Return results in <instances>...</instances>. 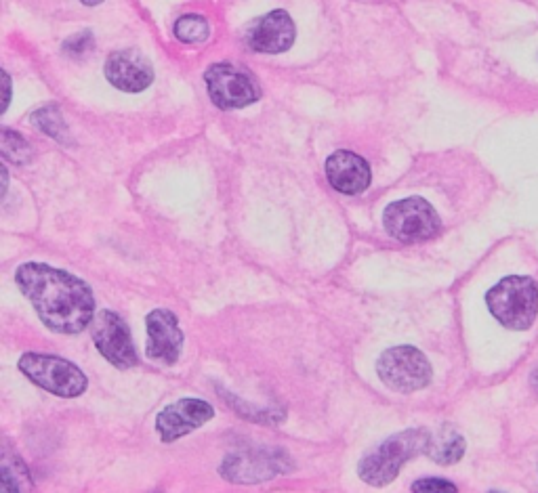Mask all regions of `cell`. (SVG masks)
<instances>
[{
  "label": "cell",
  "mask_w": 538,
  "mask_h": 493,
  "mask_svg": "<svg viewBox=\"0 0 538 493\" xmlns=\"http://www.w3.org/2000/svg\"><path fill=\"white\" fill-rule=\"evenodd\" d=\"M15 282L51 332L80 334L93 324V292L76 275L45 263H26L17 269Z\"/></svg>",
  "instance_id": "cell-1"
},
{
  "label": "cell",
  "mask_w": 538,
  "mask_h": 493,
  "mask_svg": "<svg viewBox=\"0 0 538 493\" xmlns=\"http://www.w3.org/2000/svg\"><path fill=\"white\" fill-rule=\"evenodd\" d=\"M429 433L423 428H408L379 443L360 460L358 475L370 487H385L398 479L404 464L427 452Z\"/></svg>",
  "instance_id": "cell-2"
},
{
  "label": "cell",
  "mask_w": 538,
  "mask_h": 493,
  "mask_svg": "<svg viewBox=\"0 0 538 493\" xmlns=\"http://www.w3.org/2000/svg\"><path fill=\"white\" fill-rule=\"evenodd\" d=\"M486 305L507 330H528L538 313V286L530 277L509 275L488 290Z\"/></svg>",
  "instance_id": "cell-3"
},
{
  "label": "cell",
  "mask_w": 538,
  "mask_h": 493,
  "mask_svg": "<svg viewBox=\"0 0 538 493\" xmlns=\"http://www.w3.org/2000/svg\"><path fill=\"white\" fill-rule=\"evenodd\" d=\"M17 368L36 387L45 389L57 397L74 399L89 387V378L76 363L47 353H24L17 361Z\"/></svg>",
  "instance_id": "cell-4"
},
{
  "label": "cell",
  "mask_w": 538,
  "mask_h": 493,
  "mask_svg": "<svg viewBox=\"0 0 538 493\" xmlns=\"http://www.w3.org/2000/svg\"><path fill=\"white\" fill-rule=\"evenodd\" d=\"M383 225L391 238L402 244L427 242L442 229L436 208L423 198L391 202L383 212Z\"/></svg>",
  "instance_id": "cell-5"
},
{
  "label": "cell",
  "mask_w": 538,
  "mask_h": 493,
  "mask_svg": "<svg viewBox=\"0 0 538 493\" xmlns=\"http://www.w3.org/2000/svg\"><path fill=\"white\" fill-rule=\"evenodd\" d=\"M377 374L387 389L396 393H417L431 382V363L410 345L387 349L377 361Z\"/></svg>",
  "instance_id": "cell-6"
},
{
  "label": "cell",
  "mask_w": 538,
  "mask_h": 493,
  "mask_svg": "<svg viewBox=\"0 0 538 493\" xmlns=\"http://www.w3.org/2000/svg\"><path fill=\"white\" fill-rule=\"evenodd\" d=\"M206 91L221 110H240L261 99L257 78L242 66L234 63H213L204 72Z\"/></svg>",
  "instance_id": "cell-7"
},
{
  "label": "cell",
  "mask_w": 538,
  "mask_h": 493,
  "mask_svg": "<svg viewBox=\"0 0 538 493\" xmlns=\"http://www.w3.org/2000/svg\"><path fill=\"white\" fill-rule=\"evenodd\" d=\"M93 342L97 351L106 357L114 368L131 370L139 359L131 338L129 324L114 311H101L93 319Z\"/></svg>",
  "instance_id": "cell-8"
},
{
  "label": "cell",
  "mask_w": 538,
  "mask_h": 493,
  "mask_svg": "<svg viewBox=\"0 0 538 493\" xmlns=\"http://www.w3.org/2000/svg\"><path fill=\"white\" fill-rule=\"evenodd\" d=\"M213 416L215 410L211 403L202 399H179L158 414L156 431L164 443H173L211 422Z\"/></svg>",
  "instance_id": "cell-9"
},
{
  "label": "cell",
  "mask_w": 538,
  "mask_h": 493,
  "mask_svg": "<svg viewBox=\"0 0 538 493\" xmlns=\"http://www.w3.org/2000/svg\"><path fill=\"white\" fill-rule=\"evenodd\" d=\"M280 473H288V456L272 454L269 449L232 454L221 466V475L232 483H259Z\"/></svg>",
  "instance_id": "cell-10"
},
{
  "label": "cell",
  "mask_w": 538,
  "mask_h": 493,
  "mask_svg": "<svg viewBox=\"0 0 538 493\" xmlns=\"http://www.w3.org/2000/svg\"><path fill=\"white\" fill-rule=\"evenodd\" d=\"M297 28L293 17L282 9H276L267 15L255 19L246 28V45L257 53H286L295 45Z\"/></svg>",
  "instance_id": "cell-11"
},
{
  "label": "cell",
  "mask_w": 538,
  "mask_h": 493,
  "mask_svg": "<svg viewBox=\"0 0 538 493\" xmlns=\"http://www.w3.org/2000/svg\"><path fill=\"white\" fill-rule=\"evenodd\" d=\"M148 347L146 353L150 359H156L164 366H175L183 351V332L179 328V319L173 311L156 309L148 315Z\"/></svg>",
  "instance_id": "cell-12"
},
{
  "label": "cell",
  "mask_w": 538,
  "mask_h": 493,
  "mask_svg": "<svg viewBox=\"0 0 538 493\" xmlns=\"http://www.w3.org/2000/svg\"><path fill=\"white\" fill-rule=\"evenodd\" d=\"M106 78L122 93H141L154 82V68L139 51L124 49L108 57Z\"/></svg>",
  "instance_id": "cell-13"
},
{
  "label": "cell",
  "mask_w": 538,
  "mask_h": 493,
  "mask_svg": "<svg viewBox=\"0 0 538 493\" xmlns=\"http://www.w3.org/2000/svg\"><path fill=\"white\" fill-rule=\"evenodd\" d=\"M326 177L328 183L345 196L362 194L372 181L368 162L354 152H347V149H341L326 160Z\"/></svg>",
  "instance_id": "cell-14"
},
{
  "label": "cell",
  "mask_w": 538,
  "mask_h": 493,
  "mask_svg": "<svg viewBox=\"0 0 538 493\" xmlns=\"http://www.w3.org/2000/svg\"><path fill=\"white\" fill-rule=\"evenodd\" d=\"M425 454L442 466L457 464L465 454V439L452 426H442L436 435L429 437Z\"/></svg>",
  "instance_id": "cell-15"
},
{
  "label": "cell",
  "mask_w": 538,
  "mask_h": 493,
  "mask_svg": "<svg viewBox=\"0 0 538 493\" xmlns=\"http://www.w3.org/2000/svg\"><path fill=\"white\" fill-rule=\"evenodd\" d=\"M0 479H3V491H30L32 479L28 468L9 449L3 452V464H0Z\"/></svg>",
  "instance_id": "cell-16"
},
{
  "label": "cell",
  "mask_w": 538,
  "mask_h": 493,
  "mask_svg": "<svg viewBox=\"0 0 538 493\" xmlns=\"http://www.w3.org/2000/svg\"><path fill=\"white\" fill-rule=\"evenodd\" d=\"M177 40L185 42V45H198V42H204L209 38V21H206L202 15H183L175 21L173 28Z\"/></svg>",
  "instance_id": "cell-17"
},
{
  "label": "cell",
  "mask_w": 538,
  "mask_h": 493,
  "mask_svg": "<svg viewBox=\"0 0 538 493\" xmlns=\"http://www.w3.org/2000/svg\"><path fill=\"white\" fill-rule=\"evenodd\" d=\"M32 122L40 128V131L53 139L61 141L66 135V124H64V118H61V114L57 112V107H43V110H38L32 116Z\"/></svg>",
  "instance_id": "cell-18"
},
{
  "label": "cell",
  "mask_w": 538,
  "mask_h": 493,
  "mask_svg": "<svg viewBox=\"0 0 538 493\" xmlns=\"http://www.w3.org/2000/svg\"><path fill=\"white\" fill-rule=\"evenodd\" d=\"M3 154L15 164H26L32 156L30 145L17 133H11L9 128H3Z\"/></svg>",
  "instance_id": "cell-19"
},
{
  "label": "cell",
  "mask_w": 538,
  "mask_h": 493,
  "mask_svg": "<svg viewBox=\"0 0 538 493\" xmlns=\"http://www.w3.org/2000/svg\"><path fill=\"white\" fill-rule=\"evenodd\" d=\"M415 493H454L457 491V485L450 483V481H444V479H421V481H415L410 487Z\"/></svg>",
  "instance_id": "cell-20"
},
{
  "label": "cell",
  "mask_w": 538,
  "mask_h": 493,
  "mask_svg": "<svg viewBox=\"0 0 538 493\" xmlns=\"http://www.w3.org/2000/svg\"><path fill=\"white\" fill-rule=\"evenodd\" d=\"M80 3L87 5V7H97V5L103 3V0H80Z\"/></svg>",
  "instance_id": "cell-21"
}]
</instances>
